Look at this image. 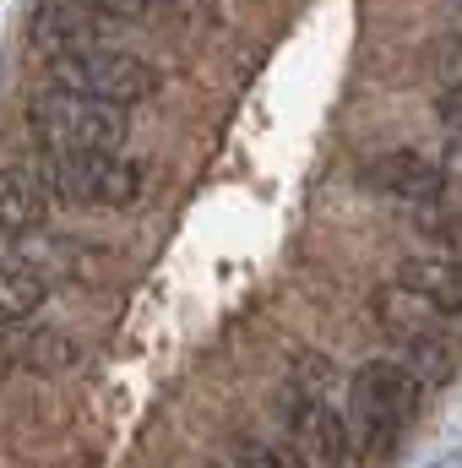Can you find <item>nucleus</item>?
<instances>
[{"label":"nucleus","mask_w":462,"mask_h":468,"mask_svg":"<svg viewBox=\"0 0 462 468\" xmlns=\"http://www.w3.org/2000/svg\"><path fill=\"white\" fill-rule=\"evenodd\" d=\"M425 403V381L403 365V359H364L348 376V409H343V431H348V452L359 458H392L408 436V425L419 420Z\"/></svg>","instance_id":"f257e3e1"},{"label":"nucleus","mask_w":462,"mask_h":468,"mask_svg":"<svg viewBox=\"0 0 462 468\" xmlns=\"http://www.w3.org/2000/svg\"><path fill=\"white\" fill-rule=\"evenodd\" d=\"M27 131L44 153H120L125 136H131V120L115 104H99V99H82V93H66V88H38L27 99Z\"/></svg>","instance_id":"f03ea898"},{"label":"nucleus","mask_w":462,"mask_h":468,"mask_svg":"<svg viewBox=\"0 0 462 468\" xmlns=\"http://www.w3.org/2000/svg\"><path fill=\"white\" fill-rule=\"evenodd\" d=\"M375 322L397 344L403 365L419 381H446L452 376V365H457V322L452 316H441L436 305H425L403 283H381L375 289Z\"/></svg>","instance_id":"7ed1b4c3"},{"label":"nucleus","mask_w":462,"mask_h":468,"mask_svg":"<svg viewBox=\"0 0 462 468\" xmlns=\"http://www.w3.org/2000/svg\"><path fill=\"white\" fill-rule=\"evenodd\" d=\"M33 180L71 207H131L142 197V164L125 153H38Z\"/></svg>","instance_id":"20e7f679"},{"label":"nucleus","mask_w":462,"mask_h":468,"mask_svg":"<svg viewBox=\"0 0 462 468\" xmlns=\"http://www.w3.org/2000/svg\"><path fill=\"white\" fill-rule=\"evenodd\" d=\"M27 49L44 66H60L93 49H115V22L93 11L88 0H38L27 11Z\"/></svg>","instance_id":"39448f33"},{"label":"nucleus","mask_w":462,"mask_h":468,"mask_svg":"<svg viewBox=\"0 0 462 468\" xmlns=\"http://www.w3.org/2000/svg\"><path fill=\"white\" fill-rule=\"evenodd\" d=\"M49 82L66 88V93H82V99L115 104V110L142 104V99L158 88L152 66H147L142 55H131V49H93V55L60 60V66H49Z\"/></svg>","instance_id":"423d86ee"},{"label":"nucleus","mask_w":462,"mask_h":468,"mask_svg":"<svg viewBox=\"0 0 462 468\" xmlns=\"http://www.w3.org/2000/svg\"><path fill=\"white\" fill-rule=\"evenodd\" d=\"M353 180H359V191H370V197H381V202H403V207H441L457 186H452V175H446V164H436V158H425V153H414V147H386V153H375V158H364L359 169H353Z\"/></svg>","instance_id":"0eeeda50"},{"label":"nucleus","mask_w":462,"mask_h":468,"mask_svg":"<svg viewBox=\"0 0 462 468\" xmlns=\"http://www.w3.org/2000/svg\"><path fill=\"white\" fill-rule=\"evenodd\" d=\"M283 425H289V441L305 452V458H321V463H348V431H343V409H332L321 398V387L310 381H289L283 392Z\"/></svg>","instance_id":"6e6552de"},{"label":"nucleus","mask_w":462,"mask_h":468,"mask_svg":"<svg viewBox=\"0 0 462 468\" xmlns=\"http://www.w3.org/2000/svg\"><path fill=\"white\" fill-rule=\"evenodd\" d=\"M392 283H403L408 294H419L441 316L462 322V256H446V250L441 256H408Z\"/></svg>","instance_id":"1a4fd4ad"},{"label":"nucleus","mask_w":462,"mask_h":468,"mask_svg":"<svg viewBox=\"0 0 462 468\" xmlns=\"http://www.w3.org/2000/svg\"><path fill=\"white\" fill-rule=\"evenodd\" d=\"M16 261H27V267H38L44 278H60V272H71V278H82V283H99L104 278V256L99 250H88V245H77V239H60V234H27L22 239V256Z\"/></svg>","instance_id":"9d476101"},{"label":"nucleus","mask_w":462,"mask_h":468,"mask_svg":"<svg viewBox=\"0 0 462 468\" xmlns=\"http://www.w3.org/2000/svg\"><path fill=\"white\" fill-rule=\"evenodd\" d=\"M44 218H49V197L38 191V180L27 169L0 164V234L27 239V234L44 229Z\"/></svg>","instance_id":"9b49d317"},{"label":"nucleus","mask_w":462,"mask_h":468,"mask_svg":"<svg viewBox=\"0 0 462 468\" xmlns=\"http://www.w3.org/2000/svg\"><path fill=\"white\" fill-rule=\"evenodd\" d=\"M49 300V278L27 261H0V327H22L27 316H38Z\"/></svg>","instance_id":"f8f14e48"},{"label":"nucleus","mask_w":462,"mask_h":468,"mask_svg":"<svg viewBox=\"0 0 462 468\" xmlns=\"http://www.w3.org/2000/svg\"><path fill=\"white\" fill-rule=\"evenodd\" d=\"M414 224L430 234V239H441V245H446V256H462V197H457V191H452L441 207H419V213H414Z\"/></svg>","instance_id":"ddd939ff"},{"label":"nucleus","mask_w":462,"mask_h":468,"mask_svg":"<svg viewBox=\"0 0 462 468\" xmlns=\"http://www.w3.org/2000/svg\"><path fill=\"white\" fill-rule=\"evenodd\" d=\"M11 359H27L33 370H66V365H77V349L55 333H33L27 344H11Z\"/></svg>","instance_id":"4468645a"},{"label":"nucleus","mask_w":462,"mask_h":468,"mask_svg":"<svg viewBox=\"0 0 462 468\" xmlns=\"http://www.w3.org/2000/svg\"><path fill=\"white\" fill-rule=\"evenodd\" d=\"M234 458H239L245 468H310V458H305L294 441H256V436L239 441Z\"/></svg>","instance_id":"2eb2a0df"},{"label":"nucleus","mask_w":462,"mask_h":468,"mask_svg":"<svg viewBox=\"0 0 462 468\" xmlns=\"http://www.w3.org/2000/svg\"><path fill=\"white\" fill-rule=\"evenodd\" d=\"M430 71H436V82L452 93V88H462V27L457 33H446L436 49H430Z\"/></svg>","instance_id":"dca6fc26"},{"label":"nucleus","mask_w":462,"mask_h":468,"mask_svg":"<svg viewBox=\"0 0 462 468\" xmlns=\"http://www.w3.org/2000/svg\"><path fill=\"white\" fill-rule=\"evenodd\" d=\"M93 11H104L110 22H142L152 11V0H88Z\"/></svg>","instance_id":"f3484780"},{"label":"nucleus","mask_w":462,"mask_h":468,"mask_svg":"<svg viewBox=\"0 0 462 468\" xmlns=\"http://www.w3.org/2000/svg\"><path fill=\"white\" fill-rule=\"evenodd\" d=\"M446 175H462V136L446 142Z\"/></svg>","instance_id":"a211bd4d"},{"label":"nucleus","mask_w":462,"mask_h":468,"mask_svg":"<svg viewBox=\"0 0 462 468\" xmlns=\"http://www.w3.org/2000/svg\"><path fill=\"white\" fill-rule=\"evenodd\" d=\"M152 5H169V11H202L207 0H152Z\"/></svg>","instance_id":"6ab92c4d"},{"label":"nucleus","mask_w":462,"mask_h":468,"mask_svg":"<svg viewBox=\"0 0 462 468\" xmlns=\"http://www.w3.org/2000/svg\"><path fill=\"white\" fill-rule=\"evenodd\" d=\"M5 365H11V344H5V333H0V376H5Z\"/></svg>","instance_id":"aec40b11"},{"label":"nucleus","mask_w":462,"mask_h":468,"mask_svg":"<svg viewBox=\"0 0 462 468\" xmlns=\"http://www.w3.org/2000/svg\"><path fill=\"white\" fill-rule=\"evenodd\" d=\"M218 468H245V463H239V458H234V452H229V458H224V463H218Z\"/></svg>","instance_id":"412c9836"},{"label":"nucleus","mask_w":462,"mask_h":468,"mask_svg":"<svg viewBox=\"0 0 462 468\" xmlns=\"http://www.w3.org/2000/svg\"><path fill=\"white\" fill-rule=\"evenodd\" d=\"M452 5H462V0H452Z\"/></svg>","instance_id":"4be33fe9"}]
</instances>
